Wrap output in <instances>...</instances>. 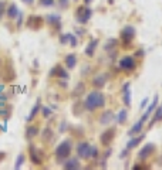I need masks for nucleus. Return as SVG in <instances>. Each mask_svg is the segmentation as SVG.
Segmentation results:
<instances>
[{
  "label": "nucleus",
  "mask_w": 162,
  "mask_h": 170,
  "mask_svg": "<svg viewBox=\"0 0 162 170\" xmlns=\"http://www.w3.org/2000/svg\"><path fill=\"white\" fill-rule=\"evenodd\" d=\"M105 105V96L98 92V91H92L90 95L87 96L86 102H84V108H87L88 111H94L97 108H103Z\"/></svg>",
  "instance_id": "nucleus-1"
},
{
  "label": "nucleus",
  "mask_w": 162,
  "mask_h": 170,
  "mask_svg": "<svg viewBox=\"0 0 162 170\" xmlns=\"http://www.w3.org/2000/svg\"><path fill=\"white\" fill-rule=\"evenodd\" d=\"M56 154H57V159L61 160V159H65L68 157L71 154V143L70 140H64L63 143H60L56 149Z\"/></svg>",
  "instance_id": "nucleus-2"
},
{
  "label": "nucleus",
  "mask_w": 162,
  "mask_h": 170,
  "mask_svg": "<svg viewBox=\"0 0 162 170\" xmlns=\"http://www.w3.org/2000/svg\"><path fill=\"white\" fill-rule=\"evenodd\" d=\"M134 36H135V28H134V27H131V26L125 27L124 30L121 31V40L124 41V44L127 45V47H128L130 41H132Z\"/></svg>",
  "instance_id": "nucleus-3"
},
{
  "label": "nucleus",
  "mask_w": 162,
  "mask_h": 170,
  "mask_svg": "<svg viewBox=\"0 0 162 170\" xmlns=\"http://www.w3.org/2000/svg\"><path fill=\"white\" fill-rule=\"evenodd\" d=\"M77 153L80 157L82 159H88V157H91V145L87 143V142H82V143L78 145V148H77Z\"/></svg>",
  "instance_id": "nucleus-4"
},
{
  "label": "nucleus",
  "mask_w": 162,
  "mask_h": 170,
  "mask_svg": "<svg viewBox=\"0 0 162 170\" xmlns=\"http://www.w3.org/2000/svg\"><path fill=\"white\" fill-rule=\"evenodd\" d=\"M115 138V129L111 128V129H107L105 132L101 133V136H100V142L104 145V146H107L112 142V139Z\"/></svg>",
  "instance_id": "nucleus-5"
},
{
  "label": "nucleus",
  "mask_w": 162,
  "mask_h": 170,
  "mask_svg": "<svg viewBox=\"0 0 162 170\" xmlns=\"http://www.w3.org/2000/svg\"><path fill=\"white\" fill-rule=\"evenodd\" d=\"M92 11L91 9H88V7H80L78 10H77V19L80 23H87V21L90 20V17H91Z\"/></svg>",
  "instance_id": "nucleus-6"
},
{
  "label": "nucleus",
  "mask_w": 162,
  "mask_h": 170,
  "mask_svg": "<svg viewBox=\"0 0 162 170\" xmlns=\"http://www.w3.org/2000/svg\"><path fill=\"white\" fill-rule=\"evenodd\" d=\"M119 67H121L122 69H128V71H131V69H135L136 64H135V60L132 58V57L127 55V57H124V58H121V61H119Z\"/></svg>",
  "instance_id": "nucleus-7"
},
{
  "label": "nucleus",
  "mask_w": 162,
  "mask_h": 170,
  "mask_svg": "<svg viewBox=\"0 0 162 170\" xmlns=\"http://www.w3.org/2000/svg\"><path fill=\"white\" fill-rule=\"evenodd\" d=\"M27 26L32 30H38L40 27L43 26V20H41V17L38 16H30L28 20H27Z\"/></svg>",
  "instance_id": "nucleus-8"
},
{
  "label": "nucleus",
  "mask_w": 162,
  "mask_h": 170,
  "mask_svg": "<svg viewBox=\"0 0 162 170\" xmlns=\"http://www.w3.org/2000/svg\"><path fill=\"white\" fill-rule=\"evenodd\" d=\"M154 152H155V145H154V143H146L144 148L141 149L140 154H138V157L144 160V159H146L149 154L154 153Z\"/></svg>",
  "instance_id": "nucleus-9"
},
{
  "label": "nucleus",
  "mask_w": 162,
  "mask_h": 170,
  "mask_svg": "<svg viewBox=\"0 0 162 170\" xmlns=\"http://www.w3.org/2000/svg\"><path fill=\"white\" fill-rule=\"evenodd\" d=\"M50 75H51V77H60V78H64V80L68 78V74L63 69L61 65H56V67H53V68L50 69Z\"/></svg>",
  "instance_id": "nucleus-10"
},
{
  "label": "nucleus",
  "mask_w": 162,
  "mask_h": 170,
  "mask_svg": "<svg viewBox=\"0 0 162 170\" xmlns=\"http://www.w3.org/2000/svg\"><path fill=\"white\" fill-rule=\"evenodd\" d=\"M16 78V71L13 68V65L10 63L6 64V68H4V81L6 82H10Z\"/></svg>",
  "instance_id": "nucleus-11"
},
{
  "label": "nucleus",
  "mask_w": 162,
  "mask_h": 170,
  "mask_svg": "<svg viewBox=\"0 0 162 170\" xmlns=\"http://www.w3.org/2000/svg\"><path fill=\"white\" fill-rule=\"evenodd\" d=\"M105 81H107V75L98 74L97 77L92 80V84H94V86H97V88H103L104 85H105Z\"/></svg>",
  "instance_id": "nucleus-12"
},
{
  "label": "nucleus",
  "mask_w": 162,
  "mask_h": 170,
  "mask_svg": "<svg viewBox=\"0 0 162 170\" xmlns=\"http://www.w3.org/2000/svg\"><path fill=\"white\" fill-rule=\"evenodd\" d=\"M122 92H124V102L127 106L131 105V91H130V84H127L122 86Z\"/></svg>",
  "instance_id": "nucleus-13"
},
{
  "label": "nucleus",
  "mask_w": 162,
  "mask_h": 170,
  "mask_svg": "<svg viewBox=\"0 0 162 170\" xmlns=\"http://www.w3.org/2000/svg\"><path fill=\"white\" fill-rule=\"evenodd\" d=\"M112 119H114V113H112V112H111V111H105L103 115L100 116V122L103 123V125H107V123H110Z\"/></svg>",
  "instance_id": "nucleus-14"
},
{
  "label": "nucleus",
  "mask_w": 162,
  "mask_h": 170,
  "mask_svg": "<svg viewBox=\"0 0 162 170\" xmlns=\"http://www.w3.org/2000/svg\"><path fill=\"white\" fill-rule=\"evenodd\" d=\"M30 159H32L34 165H41V159L37 156V150H36V148L33 145H30Z\"/></svg>",
  "instance_id": "nucleus-15"
},
{
  "label": "nucleus",
  "mask_w": 162,
  "mask_h": 170,
  "mask_svg": "<svg viewBox=\"0 0 162 170\" xmlns=\"http://www.w3.org/2000/svg\"><path fill=\"white\" fill-rule=\"evenodd\" d=\"M97 45H98V40H92L86 47V54L88 57H92V55H94V51H95V47H97Z\"/></svg>",
  "instance_id": "nucleus-16"
},
{
  "label": "nucleus",
  "mask_w": 162,
  "mask_h": 170,
  "mask_svg": "<svg viewBox=\"0 0 162 170\" xmlns=\"http://www.w3.org/2000/svg\"><path fill=\"white\" fill-rule=\"evenodd\" d=\"M157 104H158V96H155V99H154V102H152L151 105L148 106V109H146V112H145V113H144V116L141 118V119H142L144 122H145V121H146V118H148V116H149V115H151V113H152V111H154V109L157 108Z\"/></svg>",
  "instance_id": "nucleus-17"
},
{
  "label": "nucleus",
  "mask_w": 162,
  "mask_h": 170,
  "mask_svg": "<svg viewBox=\"0 0 162 170\" xmlns=\"http://www.w3.org/2000/svg\"><path fill=\"white\" fill-rule=\"evenodd\" d=\"M51 139H53V130L50 128H46L43 132H41V140H43L44 143H47Z\"/></svg>",
  "instance_id": "nucleus-18"
},
{
  "label": "nucleus",
  "mask_w": 162,
  "mask_h": 170,
  "mask_svg": "<svg viewBox=\"0 0 162 170\" xmlns=\"http://www.w3.org/2000/svg\"><path fill=\"white\" fill-rule=\"evenodd\" d=\"M64 169L65 170H77V169H80V163H78L77 159H71L64 165Z\"/></svg>",
  "instance_id": "nucleus-19"
},
{
  "label": "nucleus",
  "mask_w": 162,
  "mask_h": 170,
  "mask_svg": "<svg viewBox=\"0 0 162 170\" xmlns=\"http://www.w3.org/2000/svg\"><path fill=\"white\" fill-rule=\"evenodd\" d=\"M47 21H49L51 26H56L57 28H60V16H57V14L47 16Z\"/></svg>",
  "instance_id": "nucleus-20"
},
{
  "label": "nucleus",
  "mask_w": 162,
  "mask_h": 170,
  "mask_svg": "<svg viewBox=\"0 0 162 170\" xmlns=\"http://www.w3.org/2000/svg\"><path fill=\"white\" fill-rule=\"evenodd\" d=\"M84 89H86V86H84V84H82V82H80V84L77 85L76 88H74V91H73V96H76V98L81 96L82 94H84Z\"/></svg>",
  "instance_id": "nucleus-21"
},
{
  "label": "nucleus",
  "mask_w": 162,
  "mask_h": 170,
  "mask_svg": "<svg viewBox=\"0 0 162 170\" xmlns=\"http://www.w3.org/2000/svg\"><path fill=\"white\" fill-rule=\"evenodd\" d=\"M144 138H145V135L138 136V138H135V139H131L130 142H128V145H127V149H132V148H135V146H138V143L142 142V139Z\"/></svg>",
  "instance_id": "nucleus-22"
},
{
  "label": "nucleus",
  "mask_w": 162,
  "mask_h": 170,
  "mask_svg": "<svg viewBox=\"0 0 162 170\" xmlns=\"http://www.w3.org/2000/svg\"><path fill=\"white\" fill-rule=\"evenodd\" d=\"M37 135H38V128L37 126H30L28 129H27V133H26L27 139H33L34 136H37Z\"/></svg>",
  "instance_id": "nucleus-23"
},
{
  "label": "nucleus",
  "mask_w": 162,
  "mask_h": 170,
  "mask_svg": "<svg viewBox=\"0 0 162 170\" xmlns=\"http://www.w3.org/2000/svg\"><path fill=\"white\" fill-rule=\"evenodd\" d=\"M76 63H77L76 55H67V57H65V64H67L68 68H74Z\"/></svg>",
  "instance_id": "nucleus-24"
},
{
  "label": "nucleus",
  "mask_w": 162,
  "mask_h": 170,
  "mask_svg": "<svg viewBox=\"0 0 162 170\" xmlns=\"http://www.w3.org/2000/svg\"><path fill=\"white\" fill-rule=\"evenodd\" d=\"M38 109H40V101L36 104V105L33 106V109H32V112H30V115H28V118H27V121L30 122V121H33L34 119V116L37 115V112H38Z\"/></svg>",
  "instance_id": "nucleus-25"
},
{
  "label": "nucleus",
  "mask_w": 162,
  "mask_h": 170,
  "mask_svg": "<svg viewBox=\"0 0 162 170\" xmlns=\"http://www.w3.org/2000/svg\"><path fill=\"white\" fill-rule=\"evenodd\" d=\"M142 125H144V121L141 119L138 123H135L134 126L131 128V130H130V135H135V133H138L141 132V129H142Z\"/></svg>",
  "instance_id": "nucleus-26"
},
{
  "label": "nucleus",
  "mask_w": 162,
  "mask_h": 170,
  "mask_svg": "<svg viewBox=\"0 0 162 170\" xmlns=\"http://www.w3.org/2000/svg\"><path fill=\"white\" fill-rule=\"evenodd\" d=\"M17 14H19V10H17V7L14 4H11L9 7V10H7V16L10 17V19H16Z\"/></svg>",
  "instance_id": "nucleus-27"
},
{
  "label": "nucleus",
  "mask_w": 162,
  "mask_h": 170,
  "mask_svg": "<svg viewBox=\"0 0 162 170\" xmlns=\"http://www.w3.org/2000/svg\"><path fill=\"white\" fill-rule=\"evenodd\" d=\"M125 121H127V111H125V109H121L119 113L117 115V122H118V123H124Z\"/></svg>",
  "instance_id": "nucleus-28"
},
{
  "label": "nucleus",
  "mask_w": 162,
  "mask_h": 170,
  "mask_svg": "<svg viewBox=\"0 0 162 170\" xmlns=\"http://www.w3.org/2000/svg\"><path fill=\"white\" fill-rule=\"evenodd\" d=\"M161 119H162V105L157 109V113H155V116H154V119H152V122H151V125H149V126H152L154 123L158 122V121H161Z\"/></svg>",
  "instance_id": "nucleus-29"
},
{
  "label": "nucleus",
  "mask_w": 162,
  "mask_h": 170,
  "mask_svg": "<svg viewBox=\"0 0 162 170\" xmlns=\"http://www.w3.org/2000/svg\"><path fill=\"white\" fill-rule=\"evenodd\" d=\"M117 44H118V41L112 38V40H110V42H107V44H105V50H107V51H111V50H112V48L115 47Z\"/></svg>",
  "instance_id": "nucleus-30"
},
{
  "label": "nucleus",
  "mask_w": 162,
  "mask_h": 170,
  "mask_svg": "<svg viewBox=\"0 0 162 170\" xmlns=\"http://www.w3.org/2000/svg\"><path fill=\"white\" fill-rule=\"evenodd\" d=\"M23 162H24V157H23V154H19V157L16 160V165H14V169H20L23 165Z\"/></svg>",
  "instance_id": "nucleus-31"
},
{
  "label": "nucleus",
  "mask_w": 162,
  "mask_h": 170,
  "mask_svg": "<svg viewBox=\"0 0 162 170\" xmlns=\"http://www.w3.org/2000/svg\"><path fill=\"white\" fill-rule=\"evenodd\" d=\"M91 156H92V157H98V149H97V146H91Z\"/></svg>",
  "instance_id": "nucleus-32"
},
{
  "label": "nucleus",
  "mask_w": 162,
  "mask_h": 170,
  "mask_svg": "<svg viewBox=\"0 0 162 170\" xmlns=\"http://www.w3.org/2000/svg\"><path fill=\"white\" fill-rule=\"evenodd\" d=\"M40 3H41L43 6H53L54 0H40Z\"/></svg>",
  "instance_id": "nucleus-33"
},
{
  "label": "nucleus",
  "mask_w": 162,
  "mask_h": 170,
  "mask_svg": "<svg viewBox=\"0 0 162 170\" xmlns=\"http://www.w3.org/2000/svg\"><path fill=\"white\" fill-rule=\"evenodd\" d=\"M43 113L46 118L50 116V115H51V109H50V108H43Z\"/></svg>",
  "instance_id": "nucleus-34"
},
{
  "label": "nucleus",
  "mask_w": 162,
  "mask_h": 170,
  "mask_svg": "<svg viewBox=\"0 0 162 170\" xmlns=\"http://www.w3.org/2000/svg\"><path fill=\"white\" fill-rule=\"evenodd\" d=\"M58 3L61 7H67L68 6V0H58Z\"/></svg>",
  "instance_id": "nucleus-35"
},
{
  "label": "nucleus",
  "mask_w": 162,
  "mask_h": 170,
  "mask_svg": "<svg viewBox=\"0 0 162 170\" xmlns=\"http://www.w3.org/2000/svg\"><path fill=\"white\" fill-rule=\"evenodd\" d=\"M71 40V45H73V47H74V45H77V38L76 37H73V36H71L70 34V37H68Z\"/></svg>",
  "instance_id": "nucleus-36"
},
{
  "label": "nucleus",
  "mask_w": 162,
  "mask_h": 170,
  "mask_svg": "<svg viewBox=\"0 0 162 170\" xmlns=\"http://www.w3.org/2000/svg\"><path fill=\"white\" fill-rule=\"evenodd\" d=\"M68 37H70V34H65V36H63V37H61V42H63V44H65V40H68Z\"/></svg>",
  "instance_id": "nucleus-37"
},
{
  "label": "nucleus",
  "mask_w": 162,
  "mask_h": 170,
  "mask_svg": "<svg viewBox=\"0 0 162 170\" xmlns=\"http://www.w3.org/2000/svg\"><path fill=\"white\" fill-rule=\"evenodd\" d=\"M3 13H4V4H3V3L0 1V16H2Z\"/></svg>",
  "instance_id": "nucleus-38"
},
{
  "label": "nucleus",
  "mask_w": 162,
  "mask_h": 170,
  "mask_svg": "<svg viewBox=\"0 0 162 170\" xmlns=\"http://www.w3.org/2000/svg\"><path fill=\"white\" fill-rule=\"evenodd\" d=\"M65 128H67V123H61V125H60V130H61V132H64L65 130Z\"/></svg>",
  "instance_id": "nucleus-39"
},
{
  "label": "nucleus",
  "mask_w": 162,
  "mask_h": 170,
  "mask_svg": "<svg viewBox=\"0 0 162 170\" xmlns=\"http://www.w3.org/2000/svg\"><path fill=\"white\" fill-rule=\"evenodd\" d=\"M146 104H148V99H144V101L141 102V108H144V106H145Z\"/></svg>",
  "instance_id": "nucleus-40"
},
{
  "label": "nucleus",
  "mask_w": 162,
  "mask_h": 170,
  "mask_svg": "<svg viewBox=\"0 0 162 170\" xmlns=\"http://www.w3.org/2000/svg\"><path fill=\"white\" fill-rule=\"evenodd\" d=\"M23 1H24L26 4H33V1H34V0H23Z\"/></svg>",
  "instance_id": "nucleus-41"
},
{
  "label": "nucleus",
  "mask_w": 162,
  "mask_h": 170,
  "mask_svg": "<svg viewBox=\"0 0 162 170\" xmlns=\"http://www.w3.org/2000/svg\"><path fill=\"white\" fill-rule=\"evenodd\" d=\"M134 169H135V170H140V169H142V166H141V165H135Z\"/></svg>",
  "instance_id": "nucleus-42"
},
{
  "label": "nucleus",
  "mask_w": 162,
  "mask_h": 170,
  "mask_svg": "<svg viewBox=\"0 0 162 170\" xmlns=\"http://www.w3.org/2000/svg\"><path fill=\"white\" fill-rule=\"evenodd\" d=\"M110 153H111V150H110V149H108V150H107V152H105V159H107V157H108V156H110Z\"/></svg>",
  "instance_id": "nucleus-43"
},
{
  "label": "nucleus",
  "mask_w": 162,
  "mask_h": 170,
  "mask_svg": "<svg viewBox=\"0 0 162 170\" xmlns=\"http://www.w3.org/2000/svg\"><path fill=\"white\" fill-rule=\"evenodd\" d=\"M136 55H144V51H141V50L140 51H136Z\"/></svg>",
  "instance_id": "nucleus-44"
},
{
  "label": "nucleus",
  "mask_w": 162,
  "mask_h": 170,
  "mask_svg": "<svg viewBox=\"0 0 162 170\" xmlns=\"http://www.w3.org/2000/svg\"><path fill=\"white\" fill-rule=\"evenodd\" d=\"M4 106V101H0V108H3Z\"/></svg>",
  "instance_id": "nucleus-45"
},
{
  "label": "nucleus",
  "mask_w": 162,
  "mask_h": 170,
  "mask_svg": "<svg viewBox=\"0 0 162 170\" xmlns=\"http://www.w3.org/2000/svg\"><path fill=\"white\" fill-rule=\"evenodd\" d=\"M3 157H4V153H0V160L3 159Z\"/></svg>",
  "instance_id": "nucleus-46"
},
{
  "label": "nucleus",
  "mask_w": 162,
  "mask_h": 170,
  "mask_svg": "<svg viewBox=\"0 0 162 170\" xmlns=\"http://www.w3.org/2000/svg\"><path fill=\"white\" fill-rule=\"evenodd\" d=\"M2 92H3V86L0 85V94H2Z\"/></svg>",
  "instance_id": "nucleus-47"
},
{
  "label": "nucleus",
  "mask_w": 162,
  "mask_h": 170,
  "mask_svg": "<svg viewBox=\"0 0 162 170\" xmlns=\"http://www.w3.org/2000/svg\"><path fill=\"white\" fill-rule=\"evenodd\" d=\"M84 1H86L87 4H88V3H90V1H91V0H84Z\"/></svg>",
  "instance_id": "nucleus-48"
},
{
  "label": "nucleus",
  "mask_w": 162,
  "mask_h": 170,
  "mask_svg": "<svg viewBox=\"0 0 162 170\" xmlns=\"http://www.w3.org/2000/svg\"><path fill=\"white\" fill-rule=\"evenodd\" d=\"M0 63H2V61H0Z\"/></svg>",
  "instance_id": "nucleus-49"
}]
</instances>
